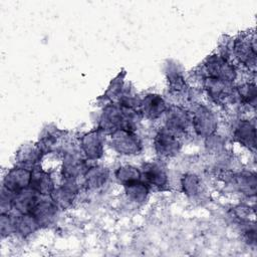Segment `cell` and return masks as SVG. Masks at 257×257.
<instances>
[{"mask_svg":"<svg viewBox=\"0 0 257 257\" xmlns=\"http://www.w3.org/2000/svg\"><path fill=\"white\" fill-rule=\"evenodd\" d=\"M201 75L203 78H216L232 84L237 78L238 71L235 64L230 59L215 53L205 59L201 67Z\"/></svg>","mask_w":257,"mask_h":257,"instance_id":"1","label":"cell"},{"mask_svg":"<svg viewBox=\"0 0 257 257\" xmlns=\"http://www.w3.org/2000/svg\"><path fill=\"white\" fill-rule=\"evenodd\" d=\"M232 55L240 64L255 72L257 56L255 35L243 33L232 40Z\"/></svg>","mask_w":257,"mask_h":257,"instance_id":"2","label":"cell"},{"mask_svg":"<svg viewBox=\"0 0 257 257\" xmlns=\"http://www.w3.org/2000/svg\"><path fill=\"white\" fill-rule=\"evenodd\" d=\"M109 144L113 151L122 156H136L143 150V143L136 132L118 128L109 134Z\"/></svg>","mask_w":257,"mask_h":257,"instance_id":"3","label":"cell"},{"mask_svg":"<svg viewBox=\"0 0 257 257\" xmlns=\"http://www.w3.org/2000/svg\"><path fill=\"white\" fill-rule=\"evenodd\" d=\"M192 128L200 138H208L216 133L218 118L216 113L205 104H198L191 113Z\"/></svg>","mask_w":257,"mask_h":257,"instance_id":"4","label":"cell"},{"mask_svg":"<svg viewBox=\"0 0 257 257\" xmlns=\"http://www.w3.org/2000/svg\"><path fill=\"white\" fill-rule=\"evenodd\" d=\"M87 169V160L80 150L68 149L63 153L61 165L62 181L76 182L80 177H83Z\"/></svg>","mask_w":257,"mask_h":257,"instance_id":"5","label":"cell"},{"mask_svg":"<svg viewBox=\"0 0 257 257\" xmlns=\"http://www.w3.org/2000/svg\"><path fill=\"white\" fill-rule=\"evenodd\" d=\"M140 170L141 179L150 190L165 191L169 188V175L161 162H147Z\"/></svg>","mask_w":257,"mask_h":257,"instance_id":"6","label":"cell"},{"mask_svg":"<svg viewBox=\"0 0 257 257\" xmlns=\"http://www.w3.org/2000/svg\"><path fill=\"white\" fill-rule=\"evenodd\" d=\"M202 85L209 98L217 104L226 105L237 99L235 89L231 83L216 78L204 77Z\"/></svg>","mask_w":257,"mask_h":257,"instance_id":"7","label":"cell"},{"mask_svg":"<svg viewBox=\"0 0 257 257\" xmlns=\"http://www.w3.org/2000/svg\"><path fill=\"white\" fill-rule=\"evenodd\" d=\"M153 145L154 150L160 159H171L177 156L182 148L180 138L165 126L161 127L156 133Z\"/></svg>","mask_w":257,"mask_h":257,"instance_id":"8","label":"cell"},{"mask_svg":"<svg viewBox=\"0 0 257 257\" xmlns=\"http://www.w3.org/2000/svg\"><path fill=\"white\" fill-rule=\"evenodd\" d=\"M124 124V109L116 102L106 103L99 115L97 128L104 134L122 128Z\"/></svg>","mask_w":257,"mask_h":257,"instance_id":"9","label":"cell"},{"mask_svg":"<svg viewBox=\"0 0 257 257\" xmlns=\"http://www.w3.org/2000/svg\"><path fill=\"white\" fill-rule=\"evenodd\" d=\"M165 127L180 138L192 127L191 113L180 105L169 106L165 113Z\"/></svg>","mask_w":257,"mask_h":257,"instance_id":"10","label":"cell"},{"mask_svg":"<svg viewBox=\"0 0 257 257\" xmlns=\"http://www.w3.org/2000/svg\"><path fill=\"white\" fill-rule=\"evenodd\" d=\"M104 133L98 128L89 131L79 139V150L87 161L100 159L104 152Z\"/></svg>","mask_w":257,"mask_h":257,"instance_id":"11","label":"cell"},{"mask_svg":"<svg viewBox=\"0 0 257 257\" xmlns=\"http://www.w3.org/2000/svg\"><path fill=\"white\" fill-rule=\"evenodd\" d=\"M30 179L31 169L16 165L4 176L2 188L16 195L17 193L29 188Z\"/></svg>","mask_w":257,"mask_h":257,"instance_id":"12","label":"cell"},{"mask_svg":"<svg viewBox=\"0 0 257 257\" xmlns=\"http://www.w3.org/2000/svg\"><path fill=\"white\" fill-rule=\"evenodd\" d=\"M59 211L50 196H41L30 214L35 218L40 228H47L55 223Z\"/></svg>","mask_w":257,"mask_h":257,"instance_id":"13","label":"cell"},{"mask_svg":"<svg viewBox=\"0 0 257 257\" xmlns=\"http://www.w3.org/2000/svg\"><path fill=\"white\" fill-rule=\"evenodd\" d=\"M168 104L165 98L158 93H148L141 98L139 111L142 117L149 120H156L162 115H165Z\"/></svg>","mask_w":257,"mask_h":257,"instance_id":"14","label":"cell"},{"mask_svg":"<svg viewBox=\"0 0 257 257\" xmlns=\"http://www.w3.org/2000/svg\"><path fill=\"white\" fill-rule=\"evenodd\" d=\"M79 193V186L75 181H62L55 187L50 197L59 210H66L72 206Z\"/></svg>","mask_w":257,"mask_h":257,"instance_id":"15","label":"cell"},{"mask_svg":"<svg viewBox=\"0 0 257 257\" xmlns=\"http://www.w3.org/2000/svg\"><path fill=\"white\" fill-rule=\"evenodd\" d=\"M233 140L248 150L255 152L256 148V126L255 122L249 119L238 120L232 132Z\"/></svg>","mask_w":257,"mask_h":257,"instance_id":"16","label":"cell"},{"mask_svg":"<svg viewBox=\"0 0 257 257\" xmlns=\"http://www.w3.org/2000/svg\"><path fill=\"white\" fill-rule=\"evenodd\" d=\"M29 188L41 196H50L55 188L51 173L42 169L40 165L31 169Z\"/></svg>","mask_w":257,"mask_h":257,"instance_id":"17","label":"cell"},{"mask_svg":"<svg viewBox=\"0 0 257 257\" xmlns=\"http://www.w3.org/2000/svg\"><path fill=\"white\" fill-rule=\"evenodd\" d=\"M44 153L38 146V144L27 143L23 144L15 155V160L18 166H22L28 169H33L40 164Z\"/></svg>","mask_w":257,"mask_h":257,"instance_id":"18","label":"cell"},{"mask_svg":"<svg viewBox=\"0 0 257 257\" xmlns=\"http://www.w3.org/2000/svg\"><path fill=\"white\" fill-rule=\"evenodd\" d=\"M165 74L170 90L174 93H183L188 88V83L181 66L174 60L165 64Z\"/></svg>","mask_w":257,"mask_h":257,"instance_id":"19","label":"cell"},{"mask_svg":"<svg viewBox=\"0 0 257 257\" xmlns=\"http://www.w3.org/2000/svg\"><path fill=\"white\" fill-rule=\"evenodd\" d=\"M65 134L66 133L62 130L48 125L43 130L37 144L44 153V155L47 153H53L54 151H56L57 148L61 146Z\"/></svg>","mask_w":257,"mask_h":257,"instance_id":"20","label":"cell"},{"mask_svg":"<svg viewBox=\"0 0 257 257\" xmlns=\"http://www.w3.org/2000/svg\"><path fill=\"white\" fill-rule=\"evenodd\" d=\"M40 197L41 195L31 188L21 191L14 196L12 211H15L17 214H30Z\"/></svg>","mask_w":257,"mask_h":257,"instance_id":"21","label":"cell"},{"mask_svg":"<svg viewBox=\"0 0 257 257\" xmlns=\"http://www.w3.org/2000/svg\"><path fill=\"white\" fill-rule=\"evenodd\" d=\"M229 181L233 184V187L245 196H255L256 193V175L252 172H239L233 174Z\"/></svg>","mask_w":257,"mask_h":257,"instance_id":"22","label":"cell"},{"mask_svg":"<svg viewBox=\"0 0 257 257\" xmlns=\"http://www.w3.org/2000/svg\"><path fill=\"white\" fill-rule=\"evenodd\" d=\"M108 170L102 166L96 165L88 167L83 175V185L87 190H98L108 181Z\"/></svg>","mask_w":257,"mask_h":257,"instance_id":"23","label":"cell"},{"mask_svg":"<svg viewBox=\"0 0 257 257\" xmlns=\"http://www.w3.org/2000/svg\"><path fill=\"white\" fill-rule=\"evenodd\" d=\"M183 193L192 200H198L205 194V187L201 178L193 173H187L181 178Z\"/></svg>","mask_w":257,"mask_h":257,"instance_id":"24","label":"cell"},{"mask_svg":"<svg viewBox=\"0 0 257 257\" xmlns=\"http://www.w3.org/2000/svg\"><path fill=\"white\" fill-rule=\"evenodd\" d=\"M13 216L14 234L20 238H27L40 229V226L31 214H16Z\"/></svg>","mask_w":257,"mask_h":257,"instance_id":"25","label":"cell"},{"mask_svg":"<svg viewBox=\"0 0 257 257\" xmlns=\"http://www.w3.org/2000/svg\"><path fill=\"white\" fill-rule=\"evenodd\" d=\"M126 198L136 204L144 203L150 194L149 187L141 180L123 186Z\"/></svg>","mask_w":257,"mask_h":257,"instance_id":"26","label":"cell"},{"mask_svg":"<svg viewBox=\"0 0 257 257\" xmlns=\"http://www.w3.org/2000/svg\"><path fill=\"white\" fill-rule=\"evenodd\" d=\"M236 97L240 103L255 108L257 98V88L255 82H244L235 88Z\"/></svg>","mask_w":257,"mask_h":257,"instance_id":"27","label":"cell"},{"mask_svg":"<svg viewBox=\"0 0 257 257\" xmlns=\"http://www.w3.org/2000/svg\"><path fill=\"white\" fill-rule=\"evenodd\" d=\"M125 87L124 83V72H120L117 74L109 83L107 86V89L105 90L103 97L108 102H117L120 95L122 94Z\"/></svg>","mask_w":257,"mask_h":257,"instance_id":"28","label":"cell"},{"mask_svg":"<svg viewBox=\"0 0 257 257\" xmlns=\"http://www.w3.org/2000/svg\"><path fill=\"white\" fill-rule=\"evenodd\" d=\"M114 177L119 184L125 186L141 180V170L132 165H123L115 170Z\"/></svg>","mask_w":257,"mask_h":257,"instance_id":"29","label":"cell"},{"mask_svg":"<svg viewBox=\"0 0 257 257\" xmlns=\"http://www.w3.org/2000/svg\"><path fill=\"white\" fill-rule=\"evenodd\" d=\"M0 233L2 238L14 234V216L10 213L0 214Z\"/></svg>","mask_w":257,"mask_h":257,"instance_id":"30","label":"cell"},{"mask_svg":"<svg viewBox=\"0 0 257 257\" xmlns=\"http://www.w3.org/2000/svg\"><path fill=\"white\" fill-rule=\"evenodd\" d=\"M206 148L212 154L221 153L225 147V140L216 133L206 138Z\"/></svg>","mask_w":257,"mask_h":257,"instance_id":"31","label":"cell"},{"mask_svg":"<svg viewBox=\"0 0 257 257\" xmlns=\"http://www.w3.org/2000/svg\"><path fill=\"white\" fill-rule=\"evenodd\" d=\"M14 196L15 195L13 193H11L8 190L2 188L1 200H0L1 213H10V211H12Z\"/></svg>","mask_w":257,"mask_h":257,"instance_id":"32","label":"cell"}]
</instances>
